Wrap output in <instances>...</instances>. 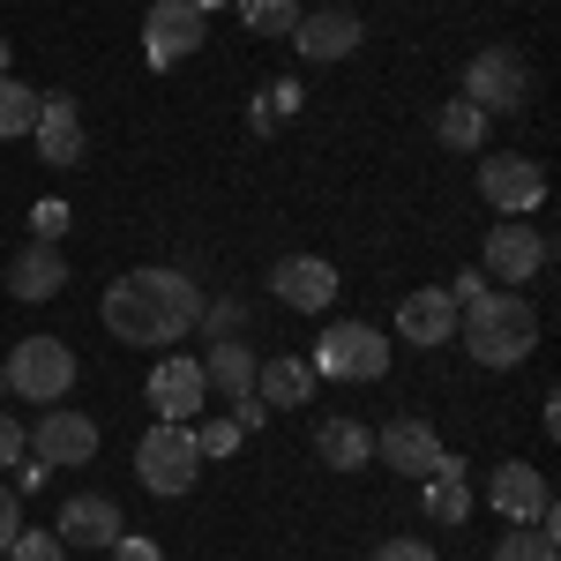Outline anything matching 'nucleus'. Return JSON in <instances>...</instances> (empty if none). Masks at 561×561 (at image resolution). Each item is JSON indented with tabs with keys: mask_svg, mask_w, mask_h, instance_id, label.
Listing matches in <instances>:
<instances>
[{
	"mask_svg": "<svg viewBox=\"0 0 561 561\" xmlns=\"http://www.w3.org/2000/svg\"><path fill=\"white\" fill-rule=\"evenodd\" d=\"M105 330L121 337V345H180L195 322H203V285L187 277V270H128V277H113L105 285Z\"/></svg>",
	"mask_w": 561,
	"mask_h": 561,
	"instance_id": "1",
	"label": "nucleus"
},
{
	"mask_svg": "<svg viewBox=\"0 0 561 561\" xmlns=\"http://www.w3.org/2000/svg\"><path fill=\"white\" fill-rule=\"evenodd\" d=\"M457 337H465V352H472L479 367H517L539 345V314H531L524 293L486 285V293H472V300L457 307Z\"/></svg>",
	"mask_w": 561,
	"mask_h": 561,
	"instance_id": "2",
	"label": "nucleus"
},
{
	"mask_svg": "<svg viewBox=\"0 0 561 561\" xmlns=\"http://www.w3.org/2000/svg\"><path fill=\"white\" fill-rule=\"evenodd\" d=\"M314 375H330V382H382L389 375V337L375 322H330L322 337H314V359H307Z\"/></svg>",
	"mask_w": 561,
	"mask_h": 561,
	"instance_id": "3",
	"label": "nucleus"
},
{
	"mask_svg": "<svg viewBox=\"0 0 561 561\" xmlns=\"http://www.w3.org/2000/svg\"><path fill=\"white\" fill-rule=\"evenodd\" d=\"M524 98H531V68H524L517 45L472 53V68H465V105H479L486 121H510V113H524Z\"/></svg>",
	"mask_w": 561,
	"mask_h": 561,
	"instance_id": "4",
	"label": "nucleus"
},
{
	"mask_svg": "<svg viewBox=\"0 0 561 561\" xmlns=\"http://www.w3.org/2000/svg\"><path fill=\"white\" fill-rule=\"evenodd\" d=\"M135 479L150 486V494H187L195 479H203V457H195V434L180 427V420H158V427L135 442Z\"/></svg>",
	"mask_w": 561,
	"mask_h": 561,
	"instance_id": "5",
	"label": "nucleus"
},
{
	"mask_svg": "<svg viewBox=\"0 0 561 561\" xmlns=\"http://www.w3.org/2000/svg\"><path fill=\"white\" fill-rule=\"evenodd\" d=\"M0 375H8V389L23 404H60L76 389V352L60 345V337H23V345L0 359Z\"/></svg>",
	"mask_w": 561,
	"mask_h": 561,
	"instance_id": "6",
	"label": "nucleus"
},
{
	"mask_svg": "<svg viewBox=\"0 0 561 561\" xmlns=\"http://www.w3.org/2000/svg\"><path fill=\"white\" fill-rule=\"evenodd\" d=\"M547 255H554V240L539 232V225H524V217H510V225H494L486 232V285H502V293H517V285H531L539 270H547Z\"/></svg>",
	"mask_w": 561,
	"mask_h": 561,
	"instance_id": "7",
	"label": "nucleus"
},
{
	"mask_svg": "<svg viewBox=\"0 0 561 561\" xmlns=\"http://www.w3.org/2000/svg\"><path fill=\"white\" fill-rule=\"evenodd\" d=\"M203 38H210V15H195L187 0H158V8L142 15V53H150V68H180Z\"/></svg>",
	"mask_w": 561,
	"mask_h": 561,
	"instance_id": "8",
	"label": "nucleus"
},
{
	"mask_svg": "<svg viewBox=\"0 0 561 561\" xmlns=\"http://www.w3.org/2000/svg\"><path fill=\"white\" fill-rule=\"evenodd\" d=\"M150 404H158V420H203V404H210V382H203V359H187V352H165L158 367H150Z\"/></svg>",
	"mask_w": 561,
	"mask_h": 561,
	"instance_id": "9",
	"label": "nucleus"
},
{
	"mask_svg": "<svg viewBox=\"0 0 561 561\" xmlns=\"http://www.w3.org/2000/svg\"><path fill=\"white\" fill-rule=\"evenodd\" d=\"M38 165H60V173H68V165H83V105H76V98H68V90H45L38 98Z\"/></svg>",
	"mask_w": 561,
	"mask_h": 561,
	"instance_id": "10",
	"label": "nucleus"
},
{
	"mask_svg": "<svg viewBox=\"0 0 561 561\" xmlns=\"http://www.w3.org/2000/svg\"><path fill=\"white\" fill-rule=\"evenodd\" d=\"M479 195L502 217H531L547 203V173H539L531 158H486V165H479Z\"/></svg>",
	"mask_w": 561,
	"mask_h": 561,
	"instance_id": "11",
	"label": "nucleus"
},
{
	"mask_svg": "<svg viewBox=\"0 0 561 561\" xmlns=\"http://www.w3.org/2000/svg\"><path fill=\"white\" fill-rule=\"evenodd\" d=\"M486 502H494L510 524H554V486H547L539 465H494Z\"/></svg>",
	"mask_w": 561,
	"mask_h": 561,
	"instance_id": "12",
	"label": "nucleus"
},
{
	"mask_svg": "<svg viewBox=\"0 0 561 561\" xmlns=\"http://www.w3.org/2000/svg\"><path fill=\"white\" fill-rule=\"evenodd\" d=\"M375 457H382L389 472H404V479H427L449 449H442V434H434L427 420H389V427L375 434Z\"/></svg>",
	"mask_w": 561,
	"mask_h": 561,
	"instance_id": "13",
	"label": "nucleus"
},
{
	"mask_svg": "<svg viewBox=\"0 0 561 561\" xmlns=\"http://www.w3.org/2000/svg\"><path fill=\"white\" fill-rule=\"evenodd\" d=\"M270 285H277V300H285V307L322 314V307L337 300V262H322V255H285L277 270H270Z\"/></svg>",
	"mask_w": 561,
	"mask_h": 561,
	"instance_id": "14",
	"label": "nucleus"
},
{
	"mask_svg": "<svg viewBox=\"0 0 561 561\" xmlns=\"http://www.w3.org/2000/svg\"><path fill=\"white\" fill-rule=\"evenodd\" d=\"M31 457H45L53 472H60V465H90V457H98V420L68 412V404H60V412H45L38 434H31Z\"/></svg>",
	"mask_w": 561,
	"mask_h": 561,
	"instance_id": "15",
	"label": "nucleus"
},
{
	"mask_svg": "<svg viewBox=\"0 0 561 561\" xmlns=\"http://www.w3.org/2000/svg\"><path fill=\"white\" fill-rule=\"evenodd\" d=\"M397 337L404 345H457V300H449V285H420L412 300L397 307Z\"/></svg>",
	"mask_w": 561,
	"mask_h": 561,
	"instance_id": "16",
	"label": "nucleus"
},
{
	"mask_svg": "<svg viewBox=\"0 0 561 561\" xmlns=\"http://www.w3.org/2000/svg\"><path fill=\"white\" fill-rule=\"evenodd\" d=\"M121 502H105V494H76V502H68V510H60V524H53V531H60V547H90V554H98V547H113V539H121Z\"/></svg>",
	"mask_w": 561,
	"mask_h": 561,
	"instance_id": "17",
	"label": "nucleus"
},
{
	"mask_svg": "<svg viewBox=\"0 0 561 561\" xmlns=\"http://www.w3.org/2000/svg\"><path fill=\"white\" fill-rule=\"evenodd\" d=\"M293 45H300V60H345L359 45V15L352 8H314V15L293 23Z\"/></svg>",
	"mask_w": 561,
	"mask_h": 561,
	"instance_id": "18",
	"label": "nucleus"
},
{
	"mask_svg": "<svg viewBox=\"0 0 561 561\" xmlns=\"http://www.w3.org/2000/svg\"><path fill=\"white\" fill-rule=\"evenodd\" d=\"M8 293H15V300H53V293H68V262H60V248H53V240H31L23 255L8 262Z\"/></svg>",
	"mask_w": 561,
	"mask_h": 561,
	"instance_id": "19",
	"label": "nucleus"
},
{
	"mask_svg": "<svg viewBox=\"0 0 561 561\" xmlns=\"http://www.w3.org/2000/svg\"><path fill=\"white\" fill-rule=\"evenodd\" d=\"M420 510L434 524H465L472 517V486H465V457H442L427 479H420Z\"/></svg>",
	"mask_w": 561,
	"mask_h": 561,
	"instance_id": "20",
	"label": "nucleus"
},
{
	"mask_svg": "<svg viewBox=\"0 0 561 561\" xmlns=\"http://www.w3.org/2000/svg\"><path fill=\"white\" fill-rule=\"evenodd\" d=\"M203 382H210L217 397H255V352L240 345V337H217V345L203 352Z\"/></svg>",
	"mask_w": 561,
	"mask_h": 561,
	"instance_id": "21",
	"label": "nucleus"
},
{
	"mask_svg": "<svg viewBox=\"0 0 561 561\" xmlns=\"http://www.w3.org/2000/svg\"><path fill=\"white\" fill-rule=\"evenodd\" d=\"M255 397L262 404H307L314 397V367L307 359H255Z\"/></svg>",
	"mask_w": 561,
	"mask_h": 561,
	"instance_id": "22",
	"label": "nucleus"
},
{
	"mask_svg": "<svg viewBox=\"0 0 561 561\" xmlns=\"http://www.w3.org/2000/svg\"><path fill=\"white\" fill-rule=\"evenodd\" d=\"M314 449H322V465L359 472V465H375V427H359V420H330V427L314 434Z\"/></svg>",
	"mask_w": 561,
	"mask_h": 561,
	"instance_id": "23",
	"label": "nucleus"
},
{
	"mask_svg": "<svg viewBox=\"0 0 561 561\" xmlns=\"http://www.w3.org/2000/svg\"><path fill=\"white\" fill-rule=\"evenodd\" d=\"M494 561H561L554 524H510L502 547H494Z\"/></svg>",
	"mask_w": 561,
	"mask_h": 561,
	"instance_id": "24",
	"label": "nucleus"
},
{
	"mask_svg": "<svg viewBox=\"0 0 561 561\" xmlns=\"http://www.w3.org/2000/svg\"><path fill=\"white\" fill-rule=\"evenodd\" d=\"M434 135H442L449 150H479V142H486V113L465 105V98H449V105L434 113Z\"/></svg>",
	"mask_w": 561,
	"mask_h": 561,
	"instance_id": "25",
	"label": "nucleus"
},
{
	"mask_svg": "<svg viewBox=\"0 0 561 561\" xmlns=\"http://www.w3.org/2000/svg\"><path fill=\"white\" fill-rule=\"evenodd\" d=\"M31 128H38V90L0 76V142H15V135H31Z\"/></svg>",
	"mask_w": 561,
	"mask_h": 561,
	"instance_id": "26",
	"label": "nucleus"
},
{
	"mask_svg": "<svg viewBox=\"0 0 561 561\" xmlns=\"http://www.w3.org/2000/svg\"><path fill=\"white\" fill-rule=\"evenodd\" d=\"M240 23H248L255 38H293V23H300V0H240Z\"/></svg>",
	"mask_w": 561,
	"mask_h": 561,
	"instance_id": "27",
	"label": "nucleus"
},
{
	"mask_svg": "<svg viewBox=\"0 0 561 561\" xmlns=\"http://www.w3.org/2000/svg\"><path fill=\"white\" fill-rule=\"evenodd\" d=\"M187 434H195V457H203V465L240 449V427H232V420H187Z\"/></svg>",
	"mask_w": 561,
	"mask_h": 561,
	"instance_id": "28",
	"label": "nucleus"
},
{
	"mask_svg": "<svg viewBox=\"0 0 561 561\" xmlns=\"http://www.w3.org/2000/svg\"><path fill=\"white\" fill-rule=\"evenodd\" d=\"M8 561H68V547H60V531H38V524H23V531L8 539Z\"/></svg>",
	"mask_w": 561,
	"mask_h": 561,
	"instance_id": "29",
	"label": "nucleus"
},
{
	"mask_svg": "<svg viewBox=\"0 0 561 561\" xmlns=\"http://www.w3.org/2000/svg\"><path fill=\"white\" fill-rule=\"evenodd\" d=\"M240 322H248V307H240V300H203V322H195V330H210V345H217V337H232Z\"/></svg>",
	"mask_w": 561,
	"mask_h": 561,
	"instance_id": "30",
	"label": "nucleus"
},
{
	"mask_svg": "<svg viewBox=\"0 0 561 561\" xmlns=\"http://www.w3.org/2000/svg\"><path fill=\"white\" fill-rule=\"evenodd\" d=\"M23 457H31V434H23V420L0 412V465H23Z\"/></svg>",
	"mask_w": 561,
	"mask_h": 561,
	"instance_id": "31",
	"label": "nucleus"
},
{
	"mask_svg": "<svg viewBox=\"0 0 561 561\" xmlns=\"http://www.w3.org/2000/svg\"><path fill=\"white\" fill-rule=\"evenodd\" d=\"M105 554H113V561H165V547H158V539H135V531H121Z\"/></svg>",
	"mask_w": 561,
	"mask_h": 561,
	"instance_id": "32",
	"label": "nucleus"
},
{
	"mask_svg": "<svg viewBox=\"0 0 561 561\" xmlns=\"http://www.w3.org/2000/svg\"><path fill=\"white\" fill-rule=\"evenodd\" d=\"M375 561H442L427 547V539H382V547H375Z\"/></svg>",
	"mask_w": 561,
	"mask_h": 561,
	"instance_id": "33",
	"label": "nucleus"
},
{
	"mask_svg": "<svg viewBox=\"0 0 561 561\" xmlns=\"http://www.w3.org/2000/svg\"><path fill=\"white\" fill-rule=\"evenodd\" d=\"M31 232H38V240H60V232H68V210H60V203H38V210H31Z\"/></svg>",
	"mask_w": 561,
	"mask_h": 561,
	"instance_id": "34",
	"label": "nucleus"
},
{
	"mask_svg": "<svg viewBox=\"0 0 561 561\" xmlns=\"http://www.w3.org/2000/svg\"><path fill=\"white\" fill-rule=\"evenodd\" d=\"M15 531H23V502H15V486H0V554H8Z\"/></svg>",
	"mask_w": 561,
	"mask_h": 561,
	"instance_id": "35",
	"label": "nucleus"
},
{
	"mask_svg": "<svg viewBox=\"0 0 561 561\" xmlns=\"http://www.w3.org/2000/svg\"><path fill=\"white\" fill-rule=\"evenodd\" d=\"M262 420H270V404H262V397H232V427H240V434H255Z\"/></svg>",
	"mask_w": 561,
	"mask_h": 561,
	"instance_id": "36",
	"label": "nucleus"
},
{
	"mask_svg": "<svg viewBox=\"0 0 561 561\" xmlns=\"http://www.w3.org/2000/svg\"><path fill=\"white\" fill-rule=\"evenodd\" d=\"M45 479H53V465H45V457H23V465H15V486H23V494H38Z\"/></svg>",
	"mask_w": 561,
	"mask_h": 561,
	"instance_id": "37",
	"label": "nucleus"
},
{
	"mask_svg": "<svg viewBox=\"0 0 561 561\" xmlns=\"http://www.w3.org/2000/svg\"><path fill=\"white\" fill-rule=\"evenodd\" d=\"M472 293H486V277H479V270H465V277H457V285H449V300L465 307V300H472Z\"/></svg>",
	"mask_w": 561,
	"mask_h": 561,
	"instance_id": "38",
	"label": "nucleus"
},
{
	"mask_svg": "<svg viewBox=\"0 0 561 561\" xmlns=\"http://www.w3.org/2000/svg\"><path fill=\"white\" fill-rule=\"evenodd\" d=\"M187 8H195V15H210V8H225V0H187Z\"/></svg>",
	"mask_w": 561,
	"mask_h": 561,
	"instance_id": "39",
	"label": "nucleus"
},
{
	"mask_svg": "<svg viewBox=\"0 0 561 561\" xmlns=\"http://www.w3.org/2000/svg\"><path fill=\"white\" fill-rule=\"evenodd\" d=\"M8 53H15V45H8V38H0V76H8Z\"/></svg>",
	"mask_w": 561,
	"mask_h": 561,
	"instance_id": "40",
	"label": "nucleus"
},
{
	"mask_svg": "<svg viewBox=\"0 0 561 561\" xmlns=\"http://www.w3.org/2000/svg\"><path fill=\"white\" fill-rule=\"evenodd\" d=\"M0 389H8V375H0Z\"/></svg>",
	"mask_w": 561,
	"mask_h": 561,
	"instance_id": "41",
	"label": "nucleus"
},
{
	"mask_svg": "<svg viewBox=\"0 0 561 561\" xmlns=\"http://www.w3.org/2000/svg\"><path fill=\"white\" fill-rule=\"evenodd\" d=\"M330 8H337V0H330Z\"/></svg>",
	"mask_w": 561,
	"mask_h": 561,
	"instance_id": "42",
	"label": "nucleus"
},
{
	"mask_svg": "<svg viewBox=\"0 0 561 561\" xmlns=\"http://www.w3.org/2000/svg\"><path fill=\"white\" fill-rule=\"evenodd\" d=\"M0 561H8V554H0Z\"/></svg>",
	"mask_w": 561,
	"mask_h": 561,
	"instance_id": "43",
	"label": "nucleus"
}]
</instances>
